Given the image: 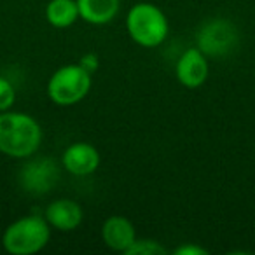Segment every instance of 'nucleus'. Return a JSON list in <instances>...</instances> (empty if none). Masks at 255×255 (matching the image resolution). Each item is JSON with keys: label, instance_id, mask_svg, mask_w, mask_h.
I'll return each mask as SVG.
<instances>
[{"label": "nucleus", "instance_id": "nucleus-1", "mask_svg": "<svg viewBox=\"0 0 255 255\" xmlns=\"http://www.w3.org/2000/svg\"><path fill=\"white\" fill-rule=\"evenodd\" d=\"M42 143L40 124L25 112H0V152L9 157H32Z\"/></svg>", "mask_w": 255, "mask_h": 255}, {"label": "nucleus", "instance_id": "nucleus-2", "mask_svg": "<svg viewBox=\"0 0 255 255\" xmlns=\"http://www.w3.org/2000/svg\"><path fill=\"white\" fill-rule=\"evenodd\" d=\"M51 238V226L39 213L25 215L11 222L2 234L5 252L12 255H32L40 252Z\"/></svg>", "mask_w": 255, "mask_h": 255}, {"label": "nucleus", "instance_id": "nucleus-3", "mask_svg": "<svg viewBox=\"0 0 255 255\" xmlns=\"http://www.w3.org/2000/svg\"><path fill=\"white\" fill-rule=\"evenodd\" d=\"M126 28L133 42L150 49L166 40L170 25L159 7L150 2H138L128 12Z\"/></svg>", "mask_w": 255, "mask_h": 255}, {"label": "nucleus", "instance_id": "nucleus-4", "mask_svg": "<svg viewBox=\"0 0 255 255\" xmlns=\"http://www.w3.org/2000/svg\"><path fill=\"white\" fill-rule=\"evenodd\" d=\"M93 79L79 63L60 67L47 82V96L60 107H70L82 102L91 89Z\"/></svg>", "mask_w": 255, "mask_h": 255}, {"label": "nucleus", "instance_id": "nucleus-5", "mask_svg": "<svg viewBox=\"0 0 255 255\" xmlns=\"http://www.w3.org/2000/svg\"><path fill=\"white\" fill-rule=\"evenodd\" d=\"M238 40V28L226 18L208 19L196 32V47L208 58H222L231 54L236 49Z\"/></svg>", "mask_w": 255, "mask_h": 255}, {"label": "nucleus", "instance_id": "nucleus-6", "mask_svg": "<svg viewBox=\"0 0 255 255\" xmlns=\"http://www.w3.org/2000/svg\"><path fill=\"white\" fill-rule=\"evenodd\" d=\"M18 180L26 194L42 196L54 189L60 180V170L51 157H33L21 166Z\"/></svg>", "mask_w": 255, "mask_h": 255}, {"label": "nucleus", "instance_id": "nucleus-7", "mask_svg": "<svg viewBox=\"0 0 255 255\" xmlns=\"http://www.w3.org/2000/svg\"><path fill=\"white\" fill-rule=\"evenodd\" d=\"M208 56H205L198 47H191V49L185 51L178 58L177 67H175L178 82L189 89L201 88L208 79Z\"/></svg>", "mask_w": 255, "mask_h": 255}, {"label": "nucleus", "instance_id": "nucleus-8", "mask_svg": "<svg viewBox=\"0 0 255 255\" xmlns=\"http://www.w3.org/2000/svg\"><path fill=\"white\" fill-rule=\"evenodd\" d=\"M100 152L95 145L88 142H75L65 149L61 156V164L68 173L75 177L93 175L100 166Z\"/></svg>", "mask_w": 255, "mask_h": 255}, {"label": "nucleus", "instance_id": "nucleus-9", "mask_svg": "<svg viewBox=\"0 0 255 255\" xmlns=\"http://www.w3.org/2000/svg\"><path fill=\"white\" fill-rule=\"evenodd\" d=\"M44 217L51 227L61 231V233H68V231H74L81 226L84 213H82L79 203H75L74 199L61 198L47 205Z\"/></svg>", "mask_w": 255, "mask_h": 255}, {"label": "nucleus", "instance_id": "nucleus-10", "mask_svg": "<svg viewBox=\"0 0 255 255\" xmlns=\"http://www.w3.org/2000/svg\"><path fill=\"white\" fill-rule=\"evenodd\" d=\"M102 238L110 250L124 254L136 240V233L131 220H128L123 215H112L103 222Z\"/></svg>", "mask_w": 255, "mask_h": 255}, {"label": "nucleus", "instance_id": "nucleus-11", "mask_svg": "<svg viewBox=\"0 0 255 255\" xmlns=\"http://www.w3.org/2000/svg\"><path fill=\"white\" fill-rule=\"evenodd\" d=\"M79 14L89 25H107L117 16L121 0H77Z\"/></svg>", "mask_w": 255, "mask_h": 255}, {"label": "nucleus", "instance_id": "nucleus-12", "mask_svg": "<svg viewBox=\"0 0 255 255\" xmlns=\"http://www.w3.org/2000/svg\"><path fill=\"white\" fill-rule=\"evenodd\" d=\"M81 18L77 0H49L46 5V19L54 28H68Z\"/></svg>", "mask_w": 255, "mask_h": 255}, {"label": "nucleus", "instance_id": "nucleus-13", "mask_svg": "<svg viewBox=\"0 0 255 255\" xmlns=\"http://www.w3.org/2000/svg\"><path fill=\"white\" fill-rule=\"evenodd\" d=\"M126 255H164L166 254V248L161 243H157L156 240H149V238H143V240H135L131 243V247L124 252Z\"/></svg>", "mask_w": 255, "mask_h": 255}, {"label": "nucleus", "instance_id": "nucleus-14", "mask_svg": "<svg viewBox=\"0 0 255 255\" xmlns=\"http://www.w3.org/2000/svg\"><path fill=\"white\" fill-rule=\"evenodd\" d=\"M16 100V88L0 75V112H5L14 105Z\"/></svg>", "mask_w": 255, "mask_h": 255}, {"label": "nucleus", "instance_id": "nucleus-15", "mask_svg": "<svg viewBox=\"0 0 255 255\" xmlns=\"http://www.w3.org/2000/svg\"><path fill=\"white\" fill-rule=\"evenodd\" d=\"M79 65H81L82 68H86V70L89 72V74H95L96 70H98L100 67V60L98 56H96L95 53H86L84 56L81 58V61H79Z\"/></svg>", "mask_w": 255, "mask_h": 255}, {"label": "nucleus", "instance_id": "nucleus-16", "mask_svg": "<svg viewBox=\"0 0 255 255\" xmlns=\"http://www.w3.org/2000/svg\"><path fill=\"white\" fill-rule=\"evenodd\" d=\"M175 255H206L208 252L205 248L198 247V245H182V247L175 248Z\"/></svg>", "mask_w": 255, "mask_h": 255}]
</instances>
